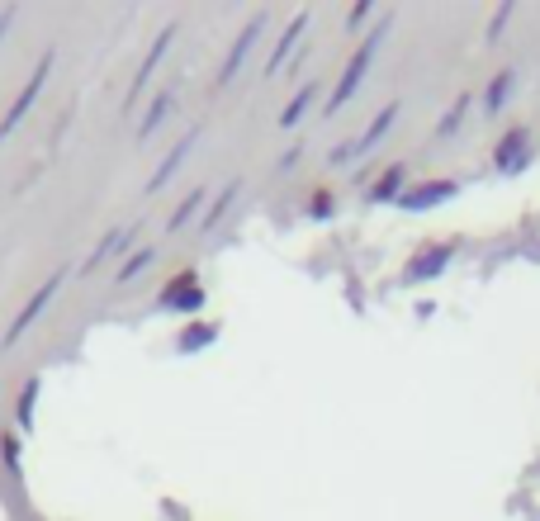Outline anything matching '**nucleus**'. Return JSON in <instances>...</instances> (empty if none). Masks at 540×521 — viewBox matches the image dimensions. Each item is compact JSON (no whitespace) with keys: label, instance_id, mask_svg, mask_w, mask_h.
<instances>
[{"label":"nucleus","instance_id":"obj_6","mask_svg":"<svg viewBox=\"0 0 540 521\" xmlns=\"http://www.w3.org/2000/svg\"><path fill=\"white\" fill-rule=\"evenodd\" d=\"M171 43H176V24H166L162 34H157V43H152V53L143 57V67H138V76H133V86H128V100H124L128 109H133V100L143 95V86H147V81H152V72L162 67V57L171 53Z\"/></svg>","mask_w":540,"mask_h":521},{"label":"nucleus","instance_id":"obj_15","mask_svg":"<svg viewBox=\"0 0 540 521\" xmlns=\"http://www.w3.org/2000/svg\"><path fill=\"white\" fill-rule=\"evenodd\" d=\"M512 90H517V72H498V76H493V86H488V100H484L488 114H503V105L512 100Z\"/></svg>","mask_w":540,"mask_h":521},{"label":"nucleus","instance_id":"obj_3","mask_svg":"<svg viewBox=\"0 0 540 521\" xmlns=\"http://www.w3.org/2000/svg\"><path fill=\"white\" fill-rule=\"evenodd\" d=\"M62 280H67V266H62V270H53V275H48V280L38 285V294H34V299H29V304H24V308H19V313H15V323L5 327V346H15L19 337H24V332L34 327V318H38V313H43V308H48V304H53V299H57V289H62Z\"/></svg>","mask_w":540,"mask_h":521},{"label":"nucleus","instance_id":"obj_9","mask_svg":"<svg viewBox=\"0 0 540 521\" xmlns=\"http://www.w3.org/2000/svg\"><path fill=\"white\" fill-rule=\"evenodd\" d=\"M455 190H460L455 180H432V185H417V190H408V195L398 199V204H403L408 214H422V209H436V204H446Z\"/></svg>","mask_w":540,"mask_h":521},{"label":"nucleus","instance_id":"obj_16","mask_svg":"<svg viewBox=\"0 0 540 521\" xmlns=\"http://www.w3.org/2000/svg\"><path fill=\"white\" fill-rule=\"evenodd\" d=\"M313 100H318V81H308V86L299 90L294 100H289V105H285V114H280V128H294V124H299V119H304V114H308V105H313Z\"/></svg>","mask_w":540,"mask_h":521},{"label":"nucleus","instance_id":"obj_24","mask_svg":"<svg viewBox=\"0 0 540 521\" xmlns=\"http://www.w3.org/2000/svg\"><path fill=\"white\" fill-rule=\"evenodd\" d=\"M507 24H512V5H503V10H498V15H493V24H488V43H493V38L503 34Z\"/></svg>","mask_w":540,"mask_h":521},{"label":"nucleus","instance_id":"obj_23","mask_svg":"<svg viewBox=\"0 0 540 521\" xmlns=\"http://www.w3.org/2000/svg\"><path fill=\"white\" fill-rule=\"evenodd\" d=\"M465 114H469V95H460V100L450 105V114H446V119H441V128H436V138H446V133H455V128H460V119H465Z\"/></svg>","mask_w":540,"mask_h":521},{"label":"nucleus","instance_id":"obj_26","mask_svg":"<svg viewBox=\"0 0 540 521\" xmlns=\"http://www.w3.org/2000/svg\"><path fill=\"white\" fill-rule=\"evenodd\" d=\"M10 24H15V10H0V38L10 34Z\"/></svg>","mask_w":540,"mask_h":521},{"label":"nucleus","instance_id":"obj_22","mask_svg":"<svg viewBox=\"0 0 540 521\" xmlns=\"http://www.w3.org/2000/svg\"><path fill=\"white\" fill-rule=\"evenodd\" d=\"M152 261H157V247H143V252H133L124 261V270H119V285H128V280H138V275H143L147 266H152Z\"/></svg>","mask_w":540,"mask_h":521},{"label":"nucleus","instance_id":"obj_13","mask_svg":"<svg viewBox=\"0 0 540 521\" xmlns=\"http://www.w3.org/2000/svg\"><path fill=\"white\" fill-rule=\"evenodd\" d=\"M133 233H138V228H128V233H114V237H100V242H95V252L86 256V266H81V275H95V270L105 266L109 256L119 252V247H128V242H133Z\"/></svg>","mask_w":540,"mask_h":521},{"label":"nucleus","instance_id":"obj_18","mask_svg":"<svg viewBox=\"0 0 540 521\" xmlns=\"http://www.w3.org/2000/svg\"><path fill=\"white\" fill-rule=\"evenodd\" d=\"M218 337V323H195L180 332V351H204V346Z\"/></svg>","mask_w":540,"mask_h":521},{"label":"nucleus","instance_id":"obj_8","mask_svg":"<svg viewBox=\"0 0 540 521\" xmlns=\"http://www.w3.org/2000/svg\"><path fill=\"white\" fill-rule=\"evenodd\" d=\"M199 133H204V124H195V128H190V133H185V138H180L176 147H171V152H166V157H162V166H157V176L147 180V195H152V190H162L166 180L176 176V171H180V162H185V157H190V152H195Z\"/></svg>","mask_w":540,"mask_h":521},{"label":"nucleus","instance_id":"obj_20","mask_svg":"<svg viewBox=\"0 0 540 521\" xmlns=\"http://www.w3.org/2000/svg\"><path fill=\"white\" fill-rule=\"evenodd\" d=\"M34 403H38V379H29V384H24V394H19V403H15L19 432H29V427H34Z\"/></svg>","mask_w":540,"mask_h":521},{"label":"nucleus","instance_id":"obj_7","mask_svg":"<svg viewBox=\"0 0 540 521\" xmlns=\"http://www.w3.org/2000/svg\"><path fill=\"white\" fill-rule=\"evenodd\" d=\"M261 29H266V15H256V19H247V29L237 34V43H233V53H228V62L218 67V86H228L237 72H242V62H247V53H252V43L261 38Z\"/></svg>","mask_w":540,"mask_h":521},{"label":"nucleus","instance_id":"obj_12","mask_svg":"<svg viewBox=\"0 0 540 521\" xmlns=\"http://www.w3.org/2000/svg\"><path fill=\"white\" fill-rule=\"evenodd\" d=\"M455 252H460V242H446V247H432V252H422L413 266H408V280H427V275H441V266H446Z\"/></svg>","mask_w":540,"mask_h":521},{"label":"nucleus","instance_id":"obj_11","mask_svg":"<svg viewBox=\"0 0 540 521\" xmlns=\"http://www.w3.org/2000/svg\"><path fill=\"white\" fill-rule=\"evenodd\" d=\"M304 29H308V10H299V15L289 19V29H285V38L275 43V53H270V67H266V76H275L280 67H285V57L294 53V43L304 38Z\"/></svg>","mask_w":540,"mask_h":521},{"label":"nucleus","instance_id":"obj_21","mask_svg":"<svg viewBox=\"0 0 540 521\" xmlns=\"http://www.w3.org/2000/svg\"><path fill=\"white\" fill-rule=\"evenodd\" d=\"M242 195V180H233V185H228V190H223V195L214 199V209H209V214H204V233H214L218 228V218L228 214V209H233V199Z\"/></svg>","mask_w":540,"mask_h":521},{"label":"nucleus","instance_id":"obj_5","mask_svg":"<svg viewBox=\"0 0 540 521\" xmlns=\"http://www.w3.org/2000/svg\"><path fill=\"white\" fill-rule=\"evenodd\" d=\"M199 304H204V289H199L195 270L176 275V280H171V285L157 294V308H162V313H195Z\"/></svg>","mask_w":540,"mask_h":521},{"label":"nucleus","instance_id":"obj_25","mask_svg":"<svg viewBox=\"0 0 540 521\" xmlns=\"http://www.w3.org/2000/svg\"><path fill=\"white\" fill-rule=\"evenodd\" d=\"M308 214H313V218H327V214H332V199H327V190H318V199L308 204Z\"/></svg>","mask_w":540,"mask_h":521},{"label":"nucleus","instance_id":"obj_14","mask_svg":"<svg viewBox=\"0 0 540 521\" xmlns=\"http://www.w3.org/2000/svg\"><path fill=\"white\" fill-rule=\"evenodd\" d=\"M403 176H408V166H389V171H384V176L375 180V190H370V199H375V204L403 199Z\"/></svg>","mask_w":540,"mask_h":521},{"label":"nucleus","instance_id":"obj_2","mask_svg":"<svg viewBox=\"0 0 540 521\" xmlns=\"http://www.w3.org/2000/svg\"><path fill=\"white\" fill-rule=\"evenodd\" d=\"M53 62H57L53 48H48L43 57H38V72L29 76V81H24V90L15 95V105H10V114H5V124H0V138H10V133H15V128L24 124V119H29V109H34V100L43 95V81H48V72H53Z\"/></svg>","mask_w":540,"mask_h":521},{"label":"nucleus","instance_id":"obj_19","mask_svg":"<svg viewBox=\"0 0 540 521\" xmlns=\"http://www.w3.org/2000/svg\"><path fill=\"white\" fill-rule=\"evenodd\" d=\"M204 195H209V190H195V195H185L176 204V214H171V223H166V233H180V228H185V223H190V218L199 214V204H204Z\"/></svg>","mask_w":540,"mask_h":521},{"label":"nucleus","instance_id":"obj_17","mask_svg":"<svg viewBox=\"0 0 540 521\" xmlns=\"http://www.w3.org/2000/svg\"><path fill=\"white\" fill-rule=\"evenodd\" d=\"M171 100H176L171 90H162V95L152 100V109H147V119L138 124V138H143V143L152 138V133H157V128H162V119H166V109H171Z\"/></svg>","mask_w":540,"mask_h":521},{"label":"nucleus","instance_id":"obj_10","mask_svg":"<svg viewBox=\"0 0 540 521\" xmlns=\"http://www.w3.org/2000/svg\"><path fill=\"white\" fill-rule=\"evenodd\" d=\"M522 143H526L522 128H512L503 143H498V152H493V157H498V171H503V176H517V171H526L531 152H522Z\"/></svg>","mask_w":540,"mask_h":521},{"label":"nucleus","instance_id":"obj_1","mask_svg":"<svg viewBox=\"0 0 540 521\" xmlns=\"http://www.w3.org/2000/svg\"><path fill=\"white\" fill-rule=\"evenodd\" d=\"M384 34H389V19H384V24H379L375 34H370L365 43H360V53L351 57V62H346L342 86L332 90V100H327V114H337V109H342L346 100H351V95L360 90V81H365V72H370V62H375V53H379V43H384Z\"/></svg>","mask_w":540,"mask_h":521},{"label":"nucleus","instance_id":"obj_4","mask_svg":"<svg viewBox=\"0 0 540 521\" xmlns=\"http://www.w3.org/2000/svg\"><path fill=\"white\" fill-rule=\"evenodd\" d=\"M394 119H398V105L379 109V119H375V124L365 128V133H360V138H351V143L332 147V157H327V162H332V166H346V162H356V157H365V152H370V147H375L379 138H384V133H389V128H394Z\"/></svg>","mask_w":540,"mask_h":521}]
</instances>
